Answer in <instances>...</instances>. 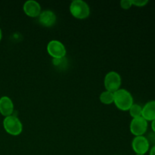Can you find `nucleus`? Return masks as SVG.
<instances>
[{"label": "nucleus", "mask_w": 155, "mask_h": 155, "mask_svg": "<svg viewBox=\"0 0 155 155\" xmlns=\"http://www.w3.org/2000/svg\"><path fill=\"white\" fill-rule=\"evenodd\" d=\"M23 10L25 15L30 18H38L42 12L39 3L34 0H28L25 2L23 6Z\"/></svg>", "instance_id": "nucleus-8"}, {"label": "nucleus", "mask_w": 155, "mask_h": 155, "mask_svg": "<svg viewBox=\"0 0 155 155\" xmlns=\"http://www.w3.org/2000/svg\"><path fill=\"white\" fill-rule=\"evenodd\" d=\"M151 130H152V132L155 133V120L151 121Z\"/></svg>", "instance_id": "nucleus-18"}, {"label": "nucleus", "mask_w": 155, "mask_h": 155, "mask_svg": "<svg viewBox=\"0 0 155 155\" xmlns=\"http://www.w3.org/2000/svg\"><path fill=\"white\" fill-rule=\"evenodd\" d=\"M136 155H145V154H136Z\"/></svg>", "instance_id": "nucleus-20"}, {"label": "nucleus", "mask_w": 155, "mask_h": 155, "mask_svg": "<svg viewBox=\"0 0 155 155\" xmlns=\"http://www.w3.org/2000/svg\"><path fill=\"white\" fill-rule=\"evenodd\" d=\"M2 32L1 28H0V41L2 40Z\"/></svg>", "instance_id": "nucleus-19"}, {"label": "nucleus", "mask_w": 155, "mask_h": 155, "mask_svg": "<svg viewBox=\"0 0 155 155\" xmlns=\"http://www.w3.org/2000/svg\"><path fill=\"white\" fill-rule=\"evenodd\" d=\"M142 117L148 122L153 121L155 120V101H148L145 105L142 107Z\"/></svg>", "instance_id": "nucleus-11"}, {"label": "nucleus", "mask_w": 155, "mask_h": 155, "mask_svg": "<svg viewBox=\"0 0 155 155\" xmlns=\"http://www.w3.org/2000/svg\"><path fill=\"white\" fill-rule=\"evenodd\" d=\"M146 139H148V142H149L150 145L151 144H153V145H155V133L154 132H151L147 136H145Z\"/></svg>", "instance_id": "nucleus-16"}, {"label": "nucleus", "mask_w": 155, "mask_h": 155, "mask_svg": "<svg viewBox=\"0 0 155 155\" xmlns=\"http://www.w3.org/2000/svg\"><path fill=\"white\" fill-rule=\"evenodd\" d=\"M3 127L8 134L13 136H19L23 131L22 123L19 118L15 115H11L4 118Z\"/></svg>", "instance_id": "nucleus-3"}, {"label": "nucleus", "mask_w": 155, "mask_h": 155, "mask_svg": "<svg viewBox=\"0 0 155 155\" xmlns=\"http://www.w3.org/2000/svg\"><path fill=\"white\" fill-rule=\"evenodd\" d=\"M149 155H155V145H153L150 149Z\"/></svg>", "instance_id": "nucleus-17"}, {"label": "nucleus", "mask_w": 155, "mask_h": 155, "mask_svg": "<svg viewBox=\"0 0 155 155\" xmlns=\"http://www.w3.org/2000/svg\"><path fill=\"white\" fill-rule=\"evenodd\" d=\"M132 148L136 154H145L150 149V144L145 136H135L132 142Z\"/></svg>", "instance_id": "nucleus-7"}, {"label": "nucleus", "mask_w": 155, "mask_h": 155, "mask_svg": "<svg viewBox=\"0 0 155 155\" xmlns=\"http://www.w3.org/2000/svg\"><path fill=\"white\" fill-rule=\"evenodd\" d=\"M99 100L102 104H107V105L113 104L114 100V92L104 91L100 95Z\"/></svg>", "instance_id": "nucleus-12"}, {"label": "nucleus", "mask_w": 155, "mask_h": 155, "mask_svg": "<svg viewBox=\"0 0 155 155\" xmlns=\"http://www.w3.org/2000/svg\"><path fill=\"white\" fill-rule=\"evenodd\" d=\"M57 18L52 11H42L38 17V21L39 24L45 27H51L55 24Z\"/></svg>", "instance_id": "nucleus-9"}, {"label": "nucleus", "mask_w": 155, "mask_h": 155, "mask_svg": "<svg viewBox=\"0 0 155 155\" xmlns=\"http://www.w3.org/2000/svg\"><path fill=\"white\" fill-rule=\"evenodd\" d=\"M122 79L120 75L116 71H110L105 75L104 85L106 91L115 92L120 89Z\"/></svg>", "instance_id": "nucleus-4"}, {"label": "nucleus", "mask_w": 155, "mask_h": 155, "mask_svg": "<svg viewBox=\"0 0 155 155\" xmlns=\"http://www.w3.org/2000/svg\"><path fill=\"white\" fill-rule=\"evenodd\" d=\"M130 112V116L133 118H138L142 117V107L138 104H133L128 110Z\"/></svg>", "instance_id": "nucleus-13"}, {"label": "nucleus", "mask_w": 155, "mask_h": 155, "mask_svg": "<svg viewBox=\"0 0 155 155\" xmlns=\"http://www.w3.org/2000/svg\"><path fill=\"white\" fill-rule=\"evenodd\" d=\"M47 52L54 60L63 59L66 56L67 50L64 45L61 41L53 39L47 45Z\"/></svg>", "instance_id": "nucleus-5"}, {"label": "nucleus", "mask_w": 155, "mask_h": 155, "mask_svg": "<svg viewBox=\"0 0 155 155\" xmlns=\"http://www.w3.org/2000/svg\"><path fill=\"white\" fill-rule=\"evenodd\" d=\"M120 7L122 8L123 9H125V10L130 9V8L133 6L132 0H122V1H120Z\"/></svg>", "instance_id": "nucleus-14"}, {"label": "nucleus", "mask_w": 155, "mask_h": 155, "mask_svg": "<svg viewBox=\"0 0 155 155\" xmlns=\"http://www.w3.org/2000/svg\"><path fill=\"white\" fill-rule=\"evenodd\" d=\"M114 104L119 110L127 111L134 104L133 97L132 94L127 89H120L119 90L114 92Z\"/></svg>", "instance_id": "nucleus-1"}, {"label": "nucleus", "mask_w": 155, "mask_h": 155, "mask_svg": "<svg viewBox=\"0 0 155 155\" xmlns=\"http://www.w3.org/2000/svg\"><path fill=\"white\" fill-rule=\"evenodd\" d=\"M14 103L12 100L8 96H2L0 98V114L3 117H6L13 115Z\"/></svg>", "instance_id": "nucleus-10"}, {"label": "nucleus", "mask_w": 155, "mask_h": 155, "mask_svg": "<svg viewBox=\"0 0 155 155\" xmlns=\"http://www.w3.org/2000/svg\"><path fill=\"white\" fill-rule=\"evenodd\" d=\"M148 121L145 120L142 117L133 118L130 125V130L135 136H142L146 133L148 130Z\"/></svg>", "instance_id": "nucleus-6"}, {"label": "nucleus", "mask_w": 155, "mask_h": 155, "mask_svg": "<svg viewBox=\"0 0 155 155\" xmlns=\"http://www.w3.org/2000/svg\"><path fill=\"white\" fill-rule=\"evenodd\" d=\"M148 3V0H132L133 5L136 7H144Z\"/></svg>", "instance_id": "nucleus-15"}, {"label": "nucleus", "mask_w": 155, "mask_h": 155, "mask_svg": "<svg viewBox=\"0 0 155 155\" xmlns=\"http://www.w3.org/2000/svg\"><path fill=\"white\" fill-rule=\"evenodd\" d=\"M69 9L71 15L79 20L86 19L90 15L89 5L83 0H74L70 5Z\"/></svg>", "instance_id": "nucleus-2"}]
</instances>
